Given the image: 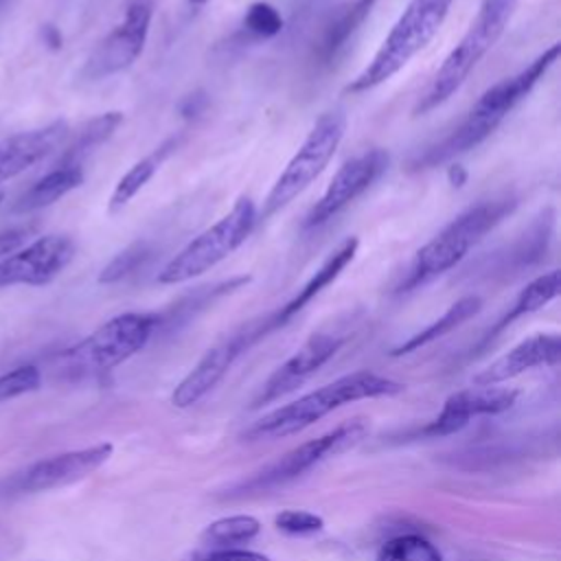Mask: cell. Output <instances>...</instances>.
I'll use <instances>...</instances> for the list:
<instances>
[{"label":"cell","mask_w":561,"mask_h":561,"mask_svg":"<svg viewBox=\"0 0 561 561\" xmlns=\"http://www.w3.org/2000/svg\"><path fill=\"white\" fill-rule=\"evenodd\" d=\"M42 383V375L33 364L18 366L4 375H0V401H9L13 397L37 390Z\"/></svg>","instance_id":"cell-30"},{"label":"cell","mask_w":561,"mask_h":561,"mask_svg":"<svg viewBox=\"0 0 561 561\" xmlns=\"http://www.w3.org/2000/svg\"><path fill=\"white\" fill-rule=\"evenodd\" d=\"M259 213L254 202L248 195H241L221 219L193 237L173 259L164 263L156 276V283L180 285L213 270L250 237Z\"/></svg>","instance_id":"cell-6"},{"label":"cell","mask_w":561,"mask_h":561,"mask_svg":"<svg viewBox=\"0 0 561 561\" xmlns=\"http://www.w3.org/2000/svg\"><path fill=\"white\" fill-rule=\"evenodd\" d=\"M267 331H272L270 318L261 322H250L239 331L230 333L228 337H224L221 342H217L215 346H210L202 355V359L195 364V368L175 386L171 394V403L175 408H188L197 403L208 390H213L219 383V379L228 373L232 362Z\"/></svg>","instance_id":"cell-11"},{"label":"cell","mask_w":561,"mask_h":561,"mask_svg":"<svg viewBox=\"0 0 561 561\" xmlns=\"http://www.w3.org/2000/svg\"><path fill=\"white\" fill-rule=\"evenodd\" d=\"M208 0H188V4H193V7H202V4H206Z\"/></svg>","instance_id":"cell-36"},{"label":"cell","mask_w":561,"mask_h":561,"mask_svg":"<svg viewBox=\"0 0 561 561\" xmlns=\"http://www.w3.org/2000/svg\"><path fill=\"white\" fill-rule=\"evenodd\" d=\"M243 28L254 37H274L283 31V15L270 2H252L243 15Z\"/></svg>","instance_id":"cell-29"},{"label":"cell","mask_w":561,"mask_h":561,"mask_svg":"<svg viewBox=\"0 0 561 561\" xmlns=\"http://www.w3.org/2000/svg\"><path fill=\"white\" fill-rule=\"evenodd\" d=\"M121 123H123L121 112H105V114L90 118L88 123H83L79 127V131L68 140V145L61 147L64 151L59 153L57 164H81L83 167L85 158L92 151H96L105 140H110Z\"/></svg>","instance_id":"cell-25"},{"label":"cell","mask_w":561,"mask_h":561,"mask_svg":"<svg viewBox=\"0 0 561 561\" xmlns=\"http://www.w3.org/2000/svg\"><path fill=\"white\" fill-rule=\"evenodd\" d=\"M346 131V116L340 110H331L318 116L313 127L309 129L302 145L289 158L276 182L272 184L267 197L263 199L261 219H270L278 210H283L289 202H294L302 191H307L324 167L335 156Z\"/></svg>","instance_id":"cell-7"},{"label":"cell","mask_w":561,"mask_h":561,"mask_svg":"<svg viewBox=\"0 0 561 561\" xmlns=\"http://www.w3.org/2000/svg\"><path fill=\"white\" fill-rule=\"evenodd\" d=\"M517 390L506 386H473L467 390H458L447 397L443 410L434 421H430L423 430L425 436L438 438L460 432L471 416L478 414H500L513 408L517 401Z\"/></svg>","instance_id":"cell-14"},{"label":"cell","mask_w":561,"mask_h":561,"mask_svg":"<svg viewBox=\"0 0 561 561\" xmlns=\"http://www.w3.org/2000/svg\"><path fill=\"white\" fill-rule=\"evenodd\" d=\"M447 178H449V182H451L454 186H462V184L467 182V171H465L460 164H451V167L447 169Z\"/></svg>","instance_id":"cell-35"},{"label":"cell","mask_w":561,"mask_h":561,"mask_svg":"<svg viewBox=\"0 0 561 561\" xmlns=\"http://www.w3.org/2000/svg\"><path fill=\"white\" fill-rule=\"evenodd\" d=\"M377 0H353L344 4L322 28L316 46L313 57L318 66H331L340 53L348 46L351 37L359 31L364 20L370 15Z\"/></svg>","instance_id":"cell-20"},{"label":"cell","mask_w":561,"mask_h":561,"mask_svg":"<svg viewBox=\"0 0 561 561\" xmlns=\"http://www.w3.org/2000/svg\"><path fill=\"white\" fill-rule=\"evenodd\" d=\"M357 248H359V239H357V237L344 239V241L324 259V263L311 274V278L298 289V294H296L291 300H287L274 316H270V327H272V329H278V327H283L285 322H289L298 311H302L320 291H324V289L346 270V265L355 259Z\"/></svg>","instance_id":"cell-19"},{"label":"cell","mask_w":561,"mask_h":561,"mask_svg":"<svg viewBox=\"0 0 561 561\" xmlns=\"http://www.w3.org/2000/svg\"><path fill=\"white\" fill-rule=\"evenodd\" d=\"M156 327L158 316L153 313H118L103 322L85 340L68 348L64 359L70 368L79 373H110L112 368L136 355L140 348H145Z\"/></svg>","instance_id":"cell-8"},{"label":"cell","mask_w":561,"mask_h":561,"mask_svg":"<svg viewBox=\"0 0 561 561\" xmlns=\"http://www.w3.org/2000/svg\"><path fill=\"white\" fill-rule=\"evenodd\" d=\"M561 357V335L559 333H535L513 346L508 353L491 362L476 377V386H497L537 366H554Z\"/></svg>","instance_id":"cell-18"},{"label":"cell","mask_w":561,"mask_h":561,"mask_svg":"<svg viewBox=\"0 0 561 561\" xmlns=\"http://www.w3.org/2000/svg\"><path fill=\"white\" fill-rule=\"evenodd\" d=\"M274 526L285 533V535H294V537H305V535H313L320 533L324 528V519L316 513L309 511H298V508H287L280 511L274 517Z\"/></svg>","instance_id":"cell-31"},{"label":"cell","mask_w":561,"mask_h":561,"mask_svg":"<svg viewBox=\"0 0 561 561\" xmlns=\"http://www.w3.org/2000/svg\"><path fill=\"white\" fill-rule=\"evenodd\" d=\"M390 156L381 147L366 149L364 153L346 160L335 175L331 178L329 186L320 195V199L307 213L302 228H320L331 221L340 210H344L351 202H355L362 193H366L388 169Z\"/></svg>","instance_id":"cell-10"},{"label":"cell","mask_w":561,"mask_h":561,"mask_svg":"<svg viewBox=\"0 0 561 561\" xmlns=\"http://www.w3.org/2000/svg\"><path fill=\"white\" fill-rule=\"evenodd\" d=\"M405 386L390 377L368 373V370L351 373V375L337 377L335 381L322 388H316L298 397L287 405H280L267 412L248 430L245 436L252 440H261V438L272 440L280 436H289L313 425L316 421H320L322 416H327L329 412L346 403L362 401V399H377V397H394V394H401Z\"/></svg>","instance_id":"cell-3"},{"label":"cell","mask_w":561,"mask_h":561,"mask_svg":"<svg viewBox=\"0 0 561 561\" xmlns=\"http://www.w3.org/2000/svg\"><path fill=\"white\" fill-rule=\"evenodd\" d=\"M31 234L28 226H20V228H9L0 232V259H4L7 254H11L13 250H18L26 237Z\"/></svg>","instance_id":"cell-33"},{"label":"cell","mask_w":561,"mask_h":561,"mask_svg":"<svg viewBox=\"0 0 561 561\" xmlns=\"http://www.w3.org/2000/svg\"><path fill=\"white\" fill-rule=\"evenodd\" d=\"M151 18L153 0H127L123 20L92 48L81 75L99 81L127 70L145 48Z\"/></svg>","instance_id":"cell-9"},{"label":"cell","mask_w":561,"mask_h":561,"mask_svg":"<svg viewBox=\"0 0 561 561\" xmlns=\"http://www.w3.org/2000/svg\"><path fill=\"white\" fill-rule=\"evenodd\" d=\"M482 309V298L480 296H462L460 300H456L454 305L447 307V311L436 318L432 324H427L425 329H421L419 333H414L412 337H408L405 342H401L399 346H394L390 351L392 357H401V355H410L414 351H419L421 346L436 342L438 337L451 333L454 329H458L460 324H465L469 318H473L478 311Z\"/></svg>","instance_id":"cell-24"},{"label":"cell","mask_w":561,"mask_h":561,"mask_svg":"<svg viewBox=\"0 0 561 561\" xmlns=\"http://www.w3.org/2000/svg\"><path fill=\"white\" fill-rule=\"evenodd\" d=\"M517 4L519 0H482L480 2L478 13L471 20L469 28L460 37V42L449 50V55L443 59L430 85L419 96L412 110L414 116H423L436 110L460 90V85L467 81L471 70L502 37Z\"/></svg>","instance_id":"cell-4"},{"label":"cell","mask_w":561,"mask_h":561,"mask_svg":"<svg viewBox=\"0 0 561 561\" xmlns=\"http://www.w3.org/2000/svg\"><path fill=\"white\" fill-rule=\"evenodd\" d=\"M204 107H206V96H204L202 92H195V94H191V96H186V99L182 101L180 114H182L184 118H193V116L202 114Z\"/></svg>","instance_id":"cell-34"},{"label":"cell","mask_w":561,"mask_h":561,"mask_svg":"<svg viewBox=\"0 0 561 561\" xmlns=\"http://www.w3.org/2000/svg\"><path fill=\"white\" fill-rule=\"evenodd\" d=\"M66 138V121H53L37 129L4 136L0 140V186L2 182L24 173L28 167L61 149Z\"/></svg>","instance_id":"cell-17"},{"label":"cell","mask_w":561,"mask_h":561,"mask_svg":"<svg viewBox=\"0 0 561 561\" xmlns=\"http://www.w3.org/2000/svg\"><path fill=\"white\" fill-rule=\"evenodd\" d=\"M451 2L454 0H410L373 59L355 79H351L344 90L359 94L392 79L434 39L449 13Z\"/></svg>","instance_id":"cell-5"},{"label":"cell","mask_w":561,"mask_h":561,"mask_svg":"<svg viewBox=\"0 0 561 561\" xmlns=\"http://www.w3.org/2000/svg\"><path fill=\"white\" fill-rule=\"evenodd\" d=\"M364 434H366V425L362 421L355 419V421L342 423L335 430L287 451L276 465H272L263 473V478L252 480V484L261 486V484H278L285 480H291V478L305 473L307 469H311L313 465L322 462L324 458L353 447L355 443H359L364 438Z\"/></svg>","instance_id":"cell-16"},{"label":"cell","mask_w":561,"mask_h":561,"mask_svg":"<svg viewBox=\"0 0 561 561\" xmlns=\"http://www.w3.org/2000/svg\"><path fill=\"white\" fill-rule=\"evenodd\" d=\"M344 344L342 337L331 333H313L305 340V344L289 355L263 383L254 405H265L270 401L280 399L283 394L302 386L316 370H320Z\"/></svg>","instance_id":"cell-15"},{"label":"cell","mask_w":561,"mask_h":561,"mask_svg":"<svg viewBox=\"0 0 561 561\" xmlns=\"http://www.w3.org/2000/svg\"><path fill=\"white\" fill-rule=\"evenodd\" d=\"M182 561H270V557L243 548H206L188 552Z\"/></svg>","instance_id":"cell-32"},{"label":"cell","mask_w":561,"mask_h":561,"mask_svg":"<svg viewBox=\"0 0 561 561\" xmlns=\"http://www.w3.org/2000/svg\"><path fill=\"white\" fill-rule=\"evenodd\" d=\"M561 291V272L559 270H550L539 274L537 278H533L515 298V302L511 305V309L495 322V327L486 333L484 342H489L491 337H495L497 333H502L508 324H513L515 320L539 311L541 307H546L548 302H552Z\"/></svg>","instance_id":"cell-23"},{"label":"cell","mask_w":561,"mask_h":561,"mask_svg":"<svg viewBox=\"0 0 561 561\" xmlns=\"http://www.w3.org/2000/svg\"><path fill=\"white\" fill-rule=\"evenodd\" d=\"M112 451V443H96L37 460L15 478V489L20 493H42L75 484L107 462Z\"/></svg>","instance_id":"cell-13"},{"label":"cell","mask_w":561,"mask_h":561,"mask_svg":"<svg viewBox=\"0 0 561 561\" xmlns=\"http://www.w3.org/2000/svg\"><path fill=\"white\" fill-rule=\"evenodd\" d=\"M151 256V248L145 241H136L131 245H127L125 250H121L99 274V283L110 285V283H118L123 278H127L129 274H134L136 270H140Z\"/></svg>","instance_id":"cell-28"},{"label":"cell","mask_w":561,"mask_h":561,"mask_svg":"<svg viewBox=\"0 0 561 561\" xmlns=\"http://www.w3.org/2000/svg\"><path fill=\"white\" fill-rule=\"evenodd\" d=\"M261 533V522L252 515H230L208 524L199 539L208 548H237Z\"/></svg>","instance_id":"cell-26"},{"label":"cell","mask_w":561,"mask_h":561,"mask_svg":"<svg viewBox=\"0 0 561 561\" xmlns=\"http://www.w3.org/2000/svg\"><path fill=\"white\" fill-rule=\"evenodd\" d=\"M180 145V136H171L164 142H160L151 153H147L145 158H140L138 162H134L116 182L112 195H110V204L107 210L110 213H118L121 208H125L136 193L153 178V173L160 169V164L171 156V151Z\"/></svg>","instance_id":"cell-22"},{"label":"cell","mask_w":561,"mask_h":561,"mask_svg":"<svg viewBox=\"0 0 561 561\" xmlns=\"http://www.w3.org/2000/svg\"><path fill=\"white\" fill-rule=\"evenodd\" d=\"M375 561H445L440 550L421 535H401L386 541Z\"/></svg>","instance_id":"cell-27"},{"label":"cell","mask_w":561,"mask_h":561,"mask_svg":"<svg viewBox=\"0 0 561 561\" xmlns=\"http://www.w3.org/2000/svg\"><path fill=\"white\" fill-rule=\"evenodd\" d=\"M75 256L68 234H44L0 259V289L13 285L42 287L55 280Z\"/></svg>","instance_id":"cell-12"},{"label":"cell","mask_w":561,"mask_h":561,"mask_svg":"<svg viewBox=\"0 0 561 561\" xmlns=\"http://www.w3.org/2000/svg\"><path fill=\"white\" fill-rule=\"evenodd\" d=\"M83 167L81 164H53L48 173H44L37 182H33L22 197L15 202V213H33L55 204L57 199L66 197L70 191L83 184Z\"/></svg>","instance_id":"cell-21"},{"label":"cell","mask_w":561,"mask_h":561,"mask_svg":"<svg viewBox=\"0 0 561 561\" xmlns=\"http://www.w3.org/2000/svg\"><path fill=\"white\" fill-rule=\"evenodd\" d=\"M559 53H561V44H552L541 55H537L526 68L484 90L480 99L473 103V107L467 112V116L443 140L423 149V153H419L410 162V169L412 171L434 169L484 142L500 127V123L515 110V105L533 92L539 79L557 61Z\"/></svg>","instance_id":"cell-1"},{"label":"cell","mask_w":561,"mask_h":561,"mask_svg":"<svg viewBox=\"0 0 561 561\" xmlns=\"http://www.w3.org/2000/svg\"><path fill=\"white\" fill-rule=\"evenodd\" d=\"M515 206L517 197L504 193L491 199H482L456 215L438 234H434L414 252L405 274L397 285V294H410L456 267L486 232H491L504 217L515 210Z\"/></svg>","instance_id":"cell-2"}]
</instances>
